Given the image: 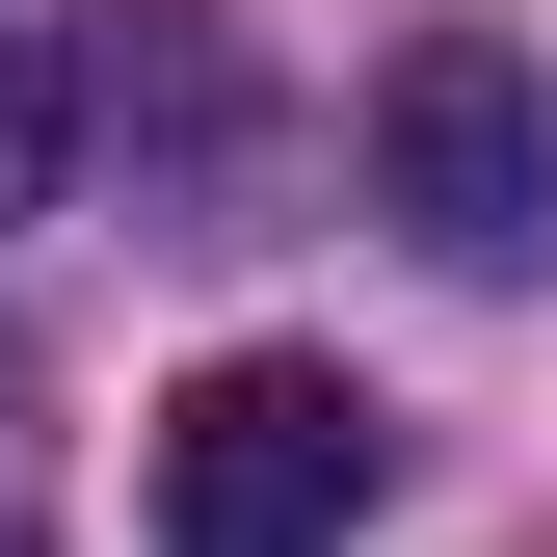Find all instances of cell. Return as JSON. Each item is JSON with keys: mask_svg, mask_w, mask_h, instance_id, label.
I'll return each instance as SVG.
<instances>
[{"mask_svg": "<svg viewBox=\"0 0 557 557\" xmlns=\"http://www.w3.org/2000/svg\"><path fill=\"white\" fill-rule=\"evenodd\" d=\"M372 213L425 239V265H478V293L557 239V107H531L505 27H398L372 53Z\"/></svg>", "mask_w": 557, "mask_h": 557, "instance_id": "7a4b0ae2", "label": "cell"}, {"mask_svg": "<svg viewBox=\"0 0 557 557\" xmlns=\"http://www.w3.org/2000/svg\"><path fill=\"white\" fill-rule=\"evenodd\" d=\"M0 557H27V531H0Z\"/></svg>", "mask_w": 557, "mask_h": 557, "instance_id": "277c9868", "label": "cell"}, {"mask_svg": "<svg viewBox=\"0 0 557 557\" xmlns=\"http://www.w3.org/2000/svg\"><path fill=\"white\" fill-rule=\"evenodd\" d=\"M372 478H398V425L319 345H213V372L160 398V451H133V505H160V557H345Z\"/></svg>", "mask_w": 557, "mask_h": 557, "instance_id": "6da1fadb", "label": "cell"}, {"mask_svg": "<svg viewBox=\"0 0 557 557\" xmlns=\"http://www.w3.org/2000/svg\"><path fill=\"white\" fill-rule=\"evenodd\" d=\"M53 160H81V53L0 27V213H53Z\"/></svg>", "mask_w": 557, "mask_h": 557, "instance_id": "3957f363", "label": "cell"}]
</instances>
